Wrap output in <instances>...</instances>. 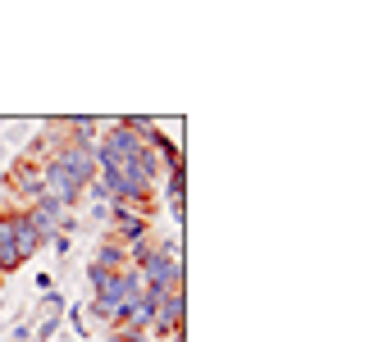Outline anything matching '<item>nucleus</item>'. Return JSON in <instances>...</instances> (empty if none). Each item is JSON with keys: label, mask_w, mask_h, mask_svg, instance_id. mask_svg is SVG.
Instances as JSON below:
<instances>
[{"label": "nucleus", "mask_w": 365, "mask_h": 342, "mask_svg": "<svg viewBox=\"0 0 365 342\" xmlns=\"http://www.w3.org/2000/svg\"><path fill=\"white\" fill-rule=\"evenodd\" d=\"M9 192H14V197H23V201H37L41 197V165L37 160H14V165H9Z\"/></svg>", "instance_id": "3"}, {"label": "nucleus", "mask_w": 365, "mask_h": 342, "mask_svg": "<svg viewBox=\"0 0 365 342\" xmlns=\"http://www.w3.org/2000/svg\"><path fill=\"white\" fill-rule=\"evenodd\" d=\"M169 201L182 205V169H169Z\"/></svg>", "instance_id": "7"}, {"label": "nucleus", "mask_w": 365, "mask_h": 342, "mask_svg": "<svg viewBox=\"0 0 365 342\" xmlns=\"http://www.w3.org/2000/svg\"><path fill=\"white\" fill-rule=\"evenodd\" d=\"M114 219H119V228H114V233L123 237V242H146V214H137V210H123L119 205V214H114Z\"/></svg>", "instance_id": "5"}, {"label": "nucleus", "mask_w": 365, "mask_h": 342, "mask_svg": "<svg viewBox=\"0 0 365 342\" xmlns=\"http://www.w3.org/2000/svg\"><path fill=\"white\" fill-rule=\"evenodd\" d=\"M96 269H106V274L128 269V247H123V242H106V247H101V256H96Z\"/></svg>", "instance_id": "6"}, {"label": "nucleus", "mask_w": 365, "mask_h": 342, "mask_svg": "<svg viewBox=\"0 0 365 342\" xmlns=\"http://www.w3.org/2000/svg\"><path fill=\"white\" fill-rule=\"evenodd\" d=\"M51 155L60 160V165H64L78 182H83V187H87L91 178H96V151H91V146H83V142H60Z\"/></svg>", "instance_id": "2"}, {"label": "nucleus", "mask_w": 365, "mask_h": 342, "mask_svg": "<svg viewBox=\"0 0 365 342\" xmlns=\"http://www.w3.org/2000/svg\"><path fill=\"white\" fill-rule=\"evenodd\" d=\"M174 251H178V247H146V242H137V247H128V265L142 274L146 288L174 292L178 283H182V265H178Z\"/></svg>", "instance_id": "1"}, {"label": "nucleus", "mask_w": 365, "mask_h": 342, "mask_svg": "<svg viewBox=\"0 0 365 342\" xmlns=\"http://www.w3.org/2000/svg\"><path fill=\"white\" fill-rule=\"evenodd\" d=\"M178 328H182V288L165 292V301H160V311H155L151 333H160V338H174Z\"/></svg>", "instance_id": "4"}]
</instances>
